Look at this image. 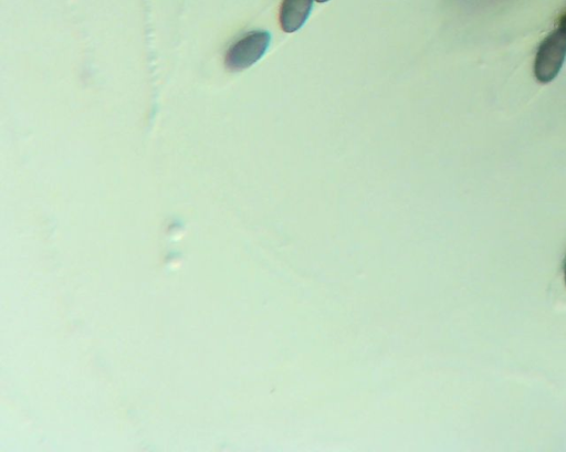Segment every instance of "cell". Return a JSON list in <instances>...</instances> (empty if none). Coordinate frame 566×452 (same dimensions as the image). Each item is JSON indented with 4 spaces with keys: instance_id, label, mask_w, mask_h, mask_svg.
<instances>
[{
    "instance_id": "6da1fadb",
    "label": "cell",
    "mask_w": 566,
    "mask_h": 452,
    "mask_svg": "<svg viewBox=\"0 0 566 452\" xmlns=\"http://www.w3.org/2000/svg\"><path fill=\"white\" fill-rule=\"evenodd\" d=\"M566 59V30L558 27L539 47L534 61V76L542 83L558 77Z\"/></svg>"
},
{
    "instance_id": "7a4b0ae2",
    "label": "cell",
    "mask_w": 566,
    "mask_h": 452,
    "mask_svg": "<svg viewBox=\"0 0 566 452\" xmlns=\"http://www.w3.org/2000/svg\"><path fill=\"white\" fill-rule=\"evenodd\" d=\"M270 40L267 31H251L229 48L226 55L227 67L233 71H241L255 65L266 54Z\"/></svg>"
},
{
    "instance_id": "3957f363",
    "label": "cell",
    "mask_w": 566,
    "mask_h": 452,
    "mask_svg": "<svg viewBox=\"0 0 566 452\" xmlns=\"http://www.w3.org/2000/svg\"><path fill=\"white\" fill-rule=\"evenodd\" d=\"M314 0H283L280 25L288 34L296 33L310 16Z\"/></svg>"
},
{
    "instance_id": "277c9868",
    "label": "cell",
    "mask_w": 566,
    "mask_h": 452,
    "mask_svg": "<svg viewBox=\"0 0 566 452\" xmlns=\"http://www.w3.org/2000/svg\"><path fill=\"white\" fill-rule=\"evenodd\" d=\"M564 281H565V285H566V259H565V265H564Z\"/></svg>"
},
{
    "instance_id": "5b68a950",
    "label": "cell",
    "mask_w": 566,
    "mask_h": 452,
    "mask_svg": "<svg viewBox=\"0 0 566 452\" xmlns=\"http://www.w3.org/2000/svg\"><path fill=\"white\" fill-rule=\"evenodd\" d=\"M318 3L323 4L329 2V0H317Z\"/></svg>"
}]
</instances>
